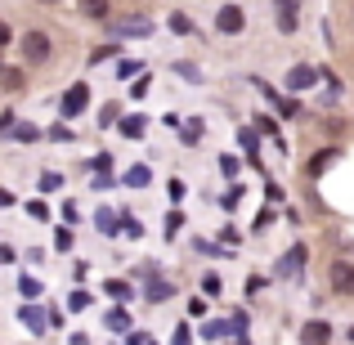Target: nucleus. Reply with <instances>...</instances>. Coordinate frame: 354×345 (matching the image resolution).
Returning <instances> with one entry per match:
<instances>
[{
  "instance_id": "nucleus-31",
  "label": "nucleus",
  "mask_w": 354,
  "mask_h": 345,
  "mask_svg": "<svg viewBox=\"0 0 354 345\" xmlns=\"http://www.w3.org/2000/svg\"><path fill=\"white\" fill-rule=\"evenodd\" d=\"M126 345H153V341H148L144 332H130V337H126Z\"/></svg>"
},
{
  "instance_id": "nucleus-6",
  "label": "nucleus",
  "mask_w": 354,
  "mask_h": 345,
  "mask_svg": "<svg viewBox=\"0 0 354 345\" xmlns=\"http://www.w3.org/2000/svg\"><path fill=\"white\" fill-rule=\"evenodd\" d=\"M86 104H90V90L86 86H72L68 95H63V117H81V113H86Z\"/></svg>"
},
{
  "instance_id": "nucleus-25",
  "label": "nucleus",
  "mask_w": 354,
  "mask_h": 345,
  "mask_svg": "<svg viewBox=\"0 0 354 345\" xmlns=\"http://www.w3.org/2000/svg\"><path fill=\"white\" fill-rule=\"evenodd\" d=\"M202 292H207V296H220V278L207 274V278H202Z\"/></svg>"
},
{
  "instance_id": "nucleus-11",
  "label": "nucleus",
  "mask_w": 354,
  "mask_h": 345,
  "mask_svg": "<svg viewBox=\"0 0 354 345\" xmlns=\"http://www.w3.org/2000/svg\"><path fill=\"white\" fill-rule=\"evenodd\" d=\"M144 126H148V117H126V121H121V135H126V139H139V135H144Z\"/></svg>"
},
{
  "instance_id": "nucleus-20",
  "label": "nucleus",
  "mask_w": 354,
  "mask_h": 345,
  "mask_svg": "<svg viewBox=\"0 0 354 345\" xmlns=\"http://www.w3.org/2000/svg\"><path fill=\"white\" fill-rule=\"evenodd\" d=\"M171 32L189 36V32H193V23H189V18H184V14H171Z\"/></svg>"
},
{
  "instance_id": "nucleus-15",
  "label": "nucleus",
  "mask_w": 354,
  "mask_h": 345,
  "mask_svg": "<svg viewBox=\"0 0 354 345\" xmlns=\"http://www.w3.org/2000/svg\"><path fill=\"white\" fill-rule=\"evenodd\" d=\"M108 296H117V301H130V283H121V278H113V283H108Z\"/></svg>"
},
{
  "instance_id": "nucleus-35",
  "label": "nucleus",
  "mask_w": 354,
  "mask_h": 345,
  "mask_svg": "<svg viewBox=\"0 0 354 345\" xmlns=\"http://www.w3.org/2000/svg\"><path fill=\"white\" fill-rule=\"evenodd\" d=\"M0 45H9V23H0Z\"/></svg>"
},
{
  "instance_id": "nucleus-7",
  "label": "nucleus",
  "mask_w": 354,
  "mask_h": 345,
  "mask_svg": "<svg viewBox=\"0 0 354 345\" xmlns=\"http://www.w3.org/2000/svg\"><path fill=\"white\" fill-rule=\"evenodd\" d=\"M301 341L305 345H328L332 341V328L323 319H314V323H305V328H301Z\"/></svg>"
},
{
  "instance_id": "nucleus-13",
  "label": "nucleus",
  "mask_w": 354,
  "mask_h": 345,
  "mask_svg": "<svg viewBox=\"0 0 354 345\" xmlns=\"http://www.w3.org/2000/svg\"><path fill=\"white\" fill-rule=\"evenodd\" d=\"M148 180H153V175H148V166H130V171H126V184H130V189H144Z\"/></svg>"
},
{
  "instance_id": "nucleus-36",
  "label": "nucleus",
  "mask_w": 354,
  "mask_h": 345,
  "mask_svg": "<svg viewBox=\"0 0 354 345\" xmlns=\"http://www.w3.org/2000/svg\"><path fill=\"white\" fill-rule=\"evenodd\" d=\"M350 341H354V323H350Z\"/></svg>"
},
{
  "instance_id": "nucleus-8",
  "label": "nucleus",
  "mask_w": 354,
  "mask_h": 345,
  "mask_svg": "<svg viewBox=\"0 0 354 345\" xmlns=\"http://www.w3.org/2000/svg\"><path fill=\"white\" fill-rule=\"evenodd\" d=\"M301 265H305V247H292L283 256V265H278V274L283 278H301Z\"/></svg>"
},
{
  "instance_id": "nucleus-30",
  "label": "nucleus",
  "mask_w": 354,
  "mask_h": 345,
  "mask_svg": "<svg viewBox=\"0 0 354 345\" xmlns=\"http://www.w3.org/2000/svg\"><path fill=\"white\" fill-rule=\"evenodd\" d=\"M166 193H171V202H184V184L180 180H171V189H166Z\"/></svg>"
},
{
  "instance_id": "nucleus-28",
  "label": "nucleus",
  "mask_w": 354,
  "mask_h": 345,
  "mask_svg": "<svg viewBox=\"0 0 354 345\" xmlns=\"http://www.w3.org/2000/svg\"><path fill=\"white\" fill-rule=\"evenodd\" d=\"M220 171H225V175H238V157H220Z\"/></svg>"
},
{
  "instance_id": "nucleus-16",
  "label": "nucleus",
  "mask_w": 354,
  "mask_h": 345,
  "mask_svg": "<svg viewBox=\"0 0 354 345\" xmlns=\"http://www.w3.org/2000/svg\"><path fill=\"white\" fill-rule=\"evenodd\" d=\"M108 328H113V332H126V328H130L126 310H113V314H108Z\"/></svg>"
},
{
  "instance_id": "nucleus-29",
  "label": "nucleus",
  "mask_w": 354,
  "mask_h": 345,
  "mask_svg": "<svg viewBox=\"0 0 354 345\" xmlns=\"http://www.w3.org/2000/svg\"><path fill=\"white\" fill-rule=\"evenodd\" d=\"M130 95H135V99H144V95H148V77H139L135 86H130Z\"/></svg>"
},
{
  "instance_id": "nucleus-22",
  "label": "nucleus",
  "mask_w": 354,
  "mask_h": 345,
  "mask_svg": "<svg viewBox=\"0 0 354 345\" xmlns=\"http://www.w3.org/2000/svg\"><path fill=\"white\" fill-rule=\"evenodd\" d=\"M225 323H207V328H202V337H207V341H220V337H225Z\"/></svg>"
},
{
  "instance_id": "nucleus-23",
  "label": "nucleus",
  "mask_w": 354,
  "mask_h": 345,
  "mask_svg": "<svg viewBox=\"0 0 354 345\" xmlns=\"http://www.w3.org/2000/svg\"><path fill=\"white\" fill-rule=\"evenodd\" d=\"M18 292H23V296H41V283H36V278H23V283H18Z\"/></svg>"
},
{
  "instance_id": "nucleus-26",
  "label": "nucleus",
  "mask_w": 354,
  "mask_h": 345,
  "mask_svg": "<svg viewBox=\"0 0 354 345\" xmlns=\"http://www.w3.org/2000/svg\"><path fill=\"white\" fill-rule=\"evenodd\" d=\"M121 233H130V238H139V233H144V229H139V220H130V216H121Z\"/></svg>"
},
{
  "instance_id": "nucleus-21",
  "label": "nucleus",
  "mask_w": 354,
  "mask_h": 345,
  "mask_svg": "<svg viewBox=\"0 0 354 345\" xmlns=\"http://www.w3.org/2000/svg\"><path fill=\"white\" fill-rule=\"evenodd\" d=\"M0 81L14 90V86H23V72H18V68H5V72H0Z\"/></svg>"
},
{
  "instance_id": "nucleus-32",
  "label": "nucleus",
  "mask_w": 354,
  "mask_h": 345,
  "mask_svg": "<svg viewBox=\"0 0 354 345\" xmlns=\"http://www.w3.org/2000/svg\"><path fill=\"white\" fill-rule=\"evenodd\" d=\"M5 130H14V113H0V135H5Z\"/></svg>"
},
{
  "instance_id": "nucleus-10",
  "label": "nucleus",
  "mask_w": 354,
  "mask_h": 345,
  "mask_svg": "<svg viewBox=\"0 0 354 345\" xmlns=\"http://www.w3.org/2000/svg\"><path fill=\"white\" fill-rule=\"evenodd\" d=\"M18 319H23V323H27L32 332H45V323H50V319H45L41 310H36V305H23V314H18Z\"/></svg>"
},
{
  "instance_id": "nucleus-34",
  "label": "nucleus",
  "mask_w": 354,
  "mask_h": 345,
  "mask_svg": "<svg viewBox=\"0 0 354 345\" xmlns=\"http://www.w3.org/2000/svg\"><path fill=\"white\" fill-rule=\"evenodd\" d=\"M175 345H189V328H180V332H175Z\"/></svg>"
},
{
  "instance_id": "nucleus-3",
  "label": "nucleus",
  "mask_w": 354,
  "mask_h": 345,
  "mask_svg": "<svg viewBox=\"0 0 354 345\" xmlns=\"http://www.w3.org/2000/svg\"><path fill=\"white\" fill-rule=\"evenodd\" d=\"M274 9H278V14H274L278 32H296V23H301V18H296V14H301V0H274Z\"/></svg>"
},
{
  "instance_id": "nucleus-2",
  "label": "nucleus",
  "mask_w": 354,
  "mask_h": 345,
  "mask_svg": "<svg viewBox=\"0 0 354 345\" xmlns=\"http://www.w3.org/2000/svg\"><path fill=\"white\" fill-rule=\"evenodd\" d=\"M23 54H27V63H45L50 59V36L45 32H27L23 36Z\"/></svg>"
},
{
  "instance_id": "nucleus-33",
  "label": "nucleus",
  "mask_w": 354,
  "mask_h": 345,
  "mask_svg": "<svg viewBox=\"0 0 354 345\" xmlns=\"http://www.w3.org/2000/svg\"><path fill=\"white\" fill-rule=\"evenodd\" d=\"M0 207H14V193L9 189H0Z\"/></svg>"
},
{
  "instance_id": "nucleus-9",
  "label": "nucleus",
  "mask_w": 354,
  "mask_h": 345,
  "mask_svg": "<svg viewBox=\"0 0 354 345\" xmlns=\"http://www.w3.org/2000/svg\"><path fill=\"white\" fill-rule=\"evenodd\" d=\"M337 157H341L337 148H323V153H314V157H310V166H305V171H310V180H314V175H323L332 162H337Z\"/></svg>"
},
{
  "instance_id": "nucleus-24",
  "label": "nucleus",
  "mask_w": 354,
  "mask_h": 345,
  "mask_svg": "<svg viewBox=\"0 0 354 345\" xmlns=\"http://www.w3.org/2000/svg\"><path fill=\"white\" fill-rule=\"evenodd\" d=\"M54 247L68 251V247H72V229H59V233H54Z\"/></svg>"
},
{
  "instance_id": "nucleus-1",
  "label": "nucleus",
  "mask_w": 354,
  "mask_h": 345,
  "mask_svg": "<svg viewBox=\"0 0 354 345\" xmlns=\"http://www.w3.org/2000/svg\"><path fill=\"white\" fill-rule=\"evenodd\" d=\"M314 81H319V68H310V63H296V68L287 72L283 86L292 90V95H301V90H314Z\"/></svg>"
},
{
  "instance_id": "nucleus-14",
  "label": "nucleus",
  "mask_w": 354,
  "mask_h": 345,
  "mask_svg": "<svg viewBox=\"0 0 354 345\" xmlns=\"http://www.w3.org/2000/svg\"><path fill=\"white\" fill-rule=\"evenodd\" d=\"M81 14L86 18H108V0H81Z\"/></svg>"
},
{
  "instance_id": "nucleus-4",
  "label": "nucleus",
  "mask_w": 354,
  "mask_h": 345,
  "mask_svg": "<svg viewBox=\"0 0 354 345\" xmlns=\"http://www.w3.org/2000/svg\"><path fill=\"white\" fill-rule=\"evenodd\" d=\"M216 27H220L225 36H238L242 27H247V14H242V5H225V9H220V18H216Z\"/></svg>"
},
{
  "instance_id": "nucleus-12",
  "label": "nucleus",
  "mask_w": 354,
  "mask_h": 345,
  "mask_svg": "<svg viewBox=\"0 0 354 345\" xmlns=\"http://www.w3.org/2000/svg\"><path fill=\"white\" fill-rule=\"evenodd\" d=\"M95 225H99V233H117V211H108V207H99V216H95Z\"/></svg>"
},
{
  "instance_id": "nucleus-17",
  "label": "nucleus",
  "mask_w": 354,
  "mask_h": 345,
  "mask_svg": "<svg viewBox=\"0 0 354 345\" xmlns=\"http://www.w3.org/2000/svg\"><path fill=\"white\" fill-rule=\"evenodd\" d=\"M175 72H180V77H184V81H193V86H198V81H202V72H198V68H193V63H175Z\"/></svg>"
},
{
  "instance_id": "nucleus-27",
  "label": "nucleus",
  "mask_w": 354,
  "mask_h": 345,
  "mask_svg": "<svg viewBox=\"0 0 354 345\" xmlns=\"http://www.w3.org/2000/svg\"><path fill=\"white\" fill-rule=\"evenodd\" d=\"M68 305H72V310H86L90 296H86V292H72V296H68Z\"/></svg>"
},
{
  "instance_id": "nucleus-5",
  "label": "nucleus",
  "mask_w": 354,
  "mask_h": 345,
  "mask_svg": "<svg viewBox=\"0 0 354 345\" xmlns=\"http://www.w3.org/2000/svg\"><path fill=\"white\" fill-rule=\"evenodd\" d=\"M332 287H337L341 296H354V265L350 260H337V265H332Z\"/></svg>"
},
{
  "instance_id": "nucleus-19",
  "label": "nucleus",
  "mask_w": 354,
  "mask_h": 345,
  "mask_svg": "<svg viewBox=\"0 0 354 345\" xmlns=\"http://www.w3.org/2000/svg\"><path fill=\"white\" fill-rule=\"evenodd\" d=\"M180 229H184V216H180V211H171V216H166V238H175Z\"/></svg>"
},
{
  "instance_id": "nucleus-18",
  "label": "nucleus",
  "mask_w": 354,
  "mask_h": 345,
  "mask_svg": "<svg viewBox=\"0 0 354 345\" xmlns=\"http://www.w3.org/2000/svg\"><path fill=\"white\" fill-rule=\"evenodd\" d=\"M198 139H202V121H198V117H193V121H189V126H184V144H198Z\"/></svg>"
}]
</instances>
